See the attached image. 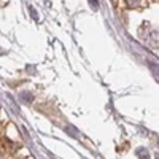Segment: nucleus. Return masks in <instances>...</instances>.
Returning <instances> with one entry per match:
<instances>
[{
  "instance_id": "1",
  "label": "nucleus",
  "mask_w": 159,
  "mask_h": 159,
  "mask_svg": "<svg viewBox=\"0 0 159 159\" xmlns=\"http://www.w3.org/2000/svg\"><path fill=\"white\" fill-rule=\"evenodd\" d=\"M150 69H151L153 72H156V75H159V67H157V65H153V64H151V65H150Z\"/></svg>"
},
{
  "instance_id": "2",
  "label": "nucleus",
  "mask_w": 159,
  "mask_h": 159,
  "mask_svg": "<svg viewBox=\"0 0 159 159\" xmlns=\"http://www.w3.org/2000/svg\"><path fill=\"white\" fill-rule=\"evenodd\" d=\"M89 3L92 5V8H97V7H99V2H97V0H89Z\"/></svg>"
}]
</instances>
